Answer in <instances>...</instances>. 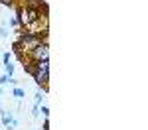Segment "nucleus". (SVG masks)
<instances>
[{
    "mask_svg": "<svg viewBox=\"0 0 148 130\" xmlns=\"http://www.w3.org/2000/svg\"><path fill=\"white\" fill-rule=\"evenodd\" d=\"M32 116H34V118H40V105H34V106H32Z\"/></svg>",
    "mask_w": 148,
    "mask_h": 130,
    "instance_id": "9",
    "label": "nucleus"
},
{
    "mask_svg": "<svg viewBox=\"0 0 148 130\" xmlns=\"http://www.w3.org/2000/svg\"><path fill=\"white\" fill-rule=\"evenodd\" d=\"M12 95H14L16 99H24V95H26V91H24V89H20V87H16V89L12 91Z\"/></svg>",
    "mask_w": 148,
    "mask_h": 130,
    "instance_id": "6",
    "label": "nucleus"
},
{
    "mask_svg": "<svg viewBox=\"0 0 148 130\" xmlns=\"http://www.w3.org/2000/svg\"><path fill=\"white\" fill-rule=\"evenodd\" d=\"M40 112H42V114H44V116H49V108H47V106L46 105H42V108H40Z\"/></svg>",
    "mask_w": 148,
    "mask_h": 130,
    "instance_id": "11",
    "label": "nucleus"
},
{
    "mask_svg": "<svg viewBox=\"0 0 148 130\" xmlns=\"http://www.w3.org/2000/svg\"><path fill=\"white\" fill-rule=\"evenodd\" d=\"M46 39H42V35L38 34H22L20 35V39L14 44V47L18 49V51H26V53H30L34 47H38L40 44H44Z\"/></svg>",
    "mask_w": 148,
    "mask_h": 130,
    "instance_id": "2",
    "label": "nucleus"
},
{
    "mask_svg": "<svg viewBox=\"0 0 148 130\" xmlns=\"http://www.w3.org/2000/svg\"><path fill=\"white\" fill-rule=\"evenodd\" d=\"M0 114H2V120H0V122H2L4 126H12V128H16V126H18V120L12 116L10 112H6V110H0Z\"/></svg>",
    "mask_w": 148,
    "mask_h": 130,
    "instance_id": "5",
    "label": "nucleus"
},
{
    "mask_svg": "<svg viewBox=\"0 0 148 130\" xmlns=\"http://www.w3.org/2000/svg\"><path fill=\"white\" fill-rule=\"evenodd\" d=\"M0 35H2V37H8V26H6V24H2V30H0Z\"/></svg>",
    "mask_w": 148,
    "mask_h": 130,
    "instance_id": "10",
    "label": "nucleus"
},
{
    "mask_svg": "<svg viewBox=\"0 0 148 130\" xmlns=\"http://www.w3.org/2000/svg\"><path fill=\"white\" fill-rule=\"evenodd\" d=\"M0 2H2V4H4V6H8V8H10L12 4H14V0H0Z\"/></svg>",
    "mask_w": 148,
    "mask_h": 130,
    "instance_id": "13",
    "label": "nucleus"
},
{
    "mask_svg": "<svg viewBox=\"0 0 148 130\" xmlns=\"http://www.w3.org/2000/svg\"><path fill=\"white\" fill-rule=\"evenodd\" d=\"M4 73H6L8 77H12V73H14V65H12V63H6V65H4Z\"/></svg>",
    "mask_w": 148,
    "mask_h": 130,
    "instance_id": "7",
    "label": "nucleus"
},
{
    "mask_svg": "<svg viewBox=\"0 0 148 130\" xmlns=\"http://www.w3.org/2000/svg\"><path fill=\"white\" fill-rule=\"evenodd\" d=\"M44 130H49V122H47V120L44 122Z\"/></svg>",
    "mask_w": 148,
    "mask_h": 130,
    "instance_id": "14",
    "label": "nucleus"
},
{
    "mask_svg": "<svg viewBox=\"0 0 148 130\" xmlns=\"http://www.w3.org/2000/svg\"><path fill=\"white\" fill-rule=\"evenodd\" d=\"M42 103H44V93H42V91H38V93H36V101H34V105H42Z\"/></svg>",
    "mask_w": 148,
    "mask_h": 130,
    "instance_id": "8",
    "label": "nucleus"
},
{
    "mask_svg": "<svg viewBox=\"0 0 148 130\" xmlns=\"http://www.w3.org/2000/svg\"><path fill=\"white\" fill-rule=\"evenodd\" d=\"M28 55H30V61H32V63H38V61H47V59H49V47H47V44L44 42V44H40L38 47H34Z\"/></svg>",
    "mask_w": 148,
    "mask_h": 130,
    "instance_id": "4",
    "label": "nucleus"
},
{
    "mask_svg": "<svg viewBox=\"0 0 148 130\" xmlns=\"http://www.w3.org/2000/svg\"><path fill=\"white\" fill-rule=\"evenodd\" d=\"M18 24L24 26V28H30V26H34L38 20H40V12L36 10V8H28V6H22V8H18Z\"/></svg>",
    "mask_w": 148,
    "mask_h": 130,
    "instance_id": "3",
    "label": "nucleus"
},
{
    "mask_svg": "<svg viewBox=\"0 0 148 130\" xmlns=\"http://www.w3.org/2000/svg\"><path fill=\"white\" fill-rule=\"evenodd\" d=\"M2 61H4V65H6V63H10V53H8V51L4 53V57H2Z\"/></svg>",
    "mask_w": 148,
    "mask_h": 130,
    "instance_id": "12",
    "label": "nucleus"
},
{
    "mask_svg": "<svg viewBox=\"0 0 148 130\" xmlns=\"http://www.w3.org/2000/svg\"><path fill=\"white\" fill-rule=\"evenodd\" d=\"M0 95H2V89H0Z\"/></svg>",
    "mask_w": 148,
    "mask_h": 130,
    "instance_id": "15",
    "label": "nucleus"
},
{
    "mask_svg": "<svg viewBox=\"0 0 148 130\" xmlns=\"http://www.w3.org/2000/svg\"><path fill=\"white\" fill-rule=\"evenodd\" d=\"M26 71L34 77L36 85H44L46 87L47 81H49V59L47 61H38V63H30V65H26Z\"/></svg>",
    "mask_w": 148,
    "mask_h": 130,
    "instance_id": "1",
    "label": "nucleus"
}]
</instances>
